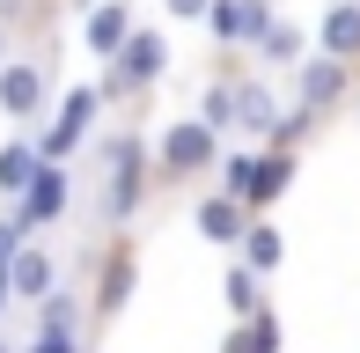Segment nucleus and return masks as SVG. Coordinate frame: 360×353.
<instances>
[{
    "mask_svg": "<svg viewBox=\"0 0 360 353\" xmlns=\"http://www.w3.org/2000/svg\"><path fill=\"white\" fill-rule=\"evenodd\" d=\"M280 191H287V155H236V162H228V199L265 206V199H280Z\"/></svg>",
    "mask_w": 360,
    "mask_h": 353,
    "instance_id": "f257e3e1",
    "label": "nucleus"
},
{
    "mask_svg": "<svg viewBox=\"0 0 360 353\" xmlns=\"http://www.w3.org/2000/svg\"><path fill=\"white\" fill-rule=\"evenodd\" d=\"M110 59H118L110 89H147V82H162V67H169V44H162L155 30H125V44Z\"/></svg>",
    "mask_w": 360,
    "mask_h": 353,
    "instance_id": "f03ea898",
    "label": "nucleus"
},
{
    "mask_svg": "<svg viewBox=\"0 0 360 353\" xmlns=\"http://www.w3.org/2000/svg\"><path fill=\"white\" fill-rule=\"evenodd\" d=\"M162 162H169V176H191V169H214V125L206 118H184L162 133Z\"/></svg>",
    "mask_w": 360,
    "mask_h": 353,
    "instance_id": "7ed1b4c3",
    "label": "nucleus"
},
{
    "mask_svg": "<svg viewBox=\"0 0 360 353\" xmlns=\"http://www.w3.org/2000/svg\"><path fill=\"white\" fill-rule=\"evenodd\" d=\"M96 103H103L96 89H74L67 103H59V125H52V133L37 140V155H44V162H59L67 148H81V133H89V118H96Z\"/></svg>",
    "mask_w": 360,
    "mask_h": 353,
    "instance_id": "20e7f679",
    "label": "nucleus"
},
{
    "mask_svg": "<svg viewBox=\"0 0 360 353\" xmlns=\"http://www.w3.org/2000/svg\"><path fill=\"white\" fill-rule=\"evenodd\" d=\"M37 103H44V67L37 59L0 67V110H8V118H37Z\"/></svg>",
    "mask_w": 360,
    "mask_h": 353,
    "instance_id": "39448f33",
    "label": "nucleus"
},
{
    "mask_svg": "<svg viewBox=\"0 0 360 353\" xmlns=\"http://www.w3.org/2000/svg\"><path fill=\"white\" fill-rule=\"evenodd\" d=\"M125 206H140V140H110V199H103V214L118 221Z\"/></svg>",
    "mask_w": 360,
    "mask_h": 353,
    "instance_id": "423d86ee",
    "label": "nucleus"
},
{
    "mask_svg": "<svg viewBox=\"0 0 360 353\" xmlns=\"http://www.w3.org/2000/svg\"><path fill=\"white\" fill-rule=\"evenodd\" d=\"M59 206H67V169H59V162H37V176L22 184V229L52 221Z\"/></svg>",
    "mask_w": 360,
    "mask_h": 353,
    "instance_id": "0eeeda50",
    "label": "nucleus"
},
{
    "mask_svg": "<svg viewBox=\"0 0 360 353\" xmlns=\"http://www.w3.org/2000/svg\"><path fill=\"white\" fill-rule=\"evenodd\" d=\"M0 280H8L15 302H44V295H52V258H44V250H30V243H15V258H8Z\"/></svg>",
    "mask_w": 360,
    "mask_h": 353,
    "instance_id": "6e6552de",
    "label": "nucleus"
},
{
    "mask_svg": "<svg viewBox=\"0 0 360 353\" xmlns=\"http://www.w3.org/2000/svg\"><path fill=\"white\" fill-rule=\"evenodd\" d=\"M228 125H243V133H272V125H280V103H272V89H265V82L228 89Z\"/></svg>",
    "mask_w": 360,
    "mask_h": 353,
    "instance_id": "1a4fd4ad",
    "label": "nucleus"
},
{
    "mask_svg": "<svg viewBox=\"0 0 360 353\" xmlns=\"http://www.w3.org/2000/svg\"><path fill=\"white\" fill-rule=\"evenodd\" d=\"M338 96H346V59H331V52L309 59L302 67V110H331Z\"/></svg>",
    "mask_w": 360,
    "mask_h": 353,
    "instance_id": "9d476101",
    "label": "nucleus"
},
{
    "mask_svg": "<svg viewBox=\"0 0 360 353\" xmlns=\"http://www.w3.org/2000/svg\"><path fill=\"white\" fill-rule=\"evenodd\" d=\"M125 30H133V8H125V0H103V8H96L89 15V52H118V44H125Z\"/></svg>",
    "mask_w": 360,
    "mask_h": 353,
    "instance_id": "9b49d317",
    "label": "nucleus"
},
{
    "mask_svg": "<svg viewBox=\"0 0 360 353\" xmlns=\"http://www.w3.org/2000/svg\"><path fill=\"white\" fill-rule=\"evenodd\" d=\"M323 52H331V59L360 52V0H338V8L323 15Z\"/></svg>",
    "mask_w": 360,
    "mask_h": 353,
    "instance_id": "f8f14e48",
    "label": "nucleus"
},
{
    "mask_svg": "<svg viewBox=\"0 0 360 353\" xmlns=\"http://www.w3.org/2000/svg\"><path fill=\"white\" fill-rule=\"evenodd\" d=\"M37 162H44V155L30 148V140H8V148H0V191H8V199H22V184L37 176Z\"/></svg>",
    "mask_w": 360,
    "mask_h": 353,
    "instance_id": "ddd939ff",
    "label": "nucleus"
},
{
    "mask_svg": "<svg viewBox=\"0 0 360 353\" xmlns=\"http://www.w3.org/2000/svg\"><path fill=\"white\" fill-rule=\"evenodd\" d=\"M199 229L214 236V243H236V236H243V199H228V191H221V199H206V206H199Z\"/></svg>",
    "mask_w": 360,
    "mask_h": 353,
    "instance_id": "4468645a",
    "label": "nucleus"
},
{
    "mask_svg": "<svg viewBox=\"0 0 360 353\" xmlns=\"http://www.w3.org/2000/svg\"><path fill=\"white\" fill-rule=\"evenodd\" d=\"M243 258H250V272H272L280 265V229H243Z\"/></svg>",
    "mask_w": 360,
    "mask_h": 353,
    "instance_id": "2eb2a0df",
    "label": "nucleus"
},
{
    "mask_svg": "<svg viewBox=\"0 0 360 353\" xmlns=\"http://www.w3.org/2000/svg\"><path fill=\"white\" fill-rule=\"evenodd\" d=\"M257 52H265V59H272V67H287V59H294V52H302V30H287V23H272V30H265V37H257Z\"/></svg>",
    "mask_w": 360,
    "mask_h": 353,
    "instance_id": "dca6fc26",
    "label": "nucleus"
},
{
    "mask_svg": "<svg viewBox=\"0 0 360 353\" xmlns=\"http://www.w3.org/2000/svg\"><path fill=\"white\" fill-rule=\"evenodd\" d=\"M228 309H236V316H257V272L250 265L228 272Z\"/></svg>",
    "mask_w": 360,
    "mask_h": 353,
    "instance_id": "f3484780",
    "label": "nucleus"
},
{
    "mask_svg": "<svg viewBox=\"0 0 360 353\" xmlns=\"http://www.w3.org/2000/svg\"><path fill=\"white\" fill-rule=\"evenodd\" d=\"M243 8H250V0H214V37H228V44H243Z\"/></svg>",
    "mask_w": 360,
    "mask_h": 353,
    "instance_id": "a211bd4d",
    "label": "nucleus"
},
{
    "mask_svg": "<svg viewBox=\"0 0 360 353\" xmlns=\"http://www.w3.org/2000/svg\"><path fill=\"white\" fill-rule=\"evenodd\" d=\"M74 316L81 309H74L67 295H44V331H74Z\"/></svg>",
    "mask_w": 360,
    "mask_h": 353,
    "instance_id": "6ab92c4d",
    "label": "nucleus"
},
{
    "mask_svg": "<svg viewBox=\"0 0 360 353\" xmlns=\"http://www.w3.org/2000/svg\"><path fill=\"white\" fill-rule=\"evenodd\" d=\"M15 243H22V214H15V221H0V272H8V258H15Z\"/></svg>",
    "mask_w": 360,
    "mask_h": 353,
    "instance_id": "aec40b11",
    "label": "nucleus"
},
{
    "mask_svg": "<svg viewBox=\"0 0 360 353\" xmlns=\"http://www.w3.org/2000/svg\"><path fill=\"white\" fill-rule=\"evenodd\" d=\"M162 8H169V15H176V23H199V15H206V8H214V0H162Z\"/></svg>",
    "mask_w": 360,
    "mask_h": 353,
    "instance_id": "412c9836",
    "label": "nucleus"
},
{
    "mask_svg": "<svg viewBox=\"0 0 360 353\" xmlns=\"http://www.w3.org/2000/svg\"><path fill=\"white\" fill-rule=\"evenodd\" d=\"M30 353H74V331H44V339L30 346Z\"/></svg>",
    "mask_w": 360,
    "mask_h": 353,
    "instance_id": "4be33fe9",
    "label": "nucleus"
},
{
    "mask_svg": "<svg viewBox=\"0 0 360 353\" xmlns=\"http://www.w3.org/2000/svg\"><path fill=\"white\" fill-rule=\"evenodd\" d=\"M0 309H8V280H0Z\"/></svg>",
    "mask_w": 360,
    "mask_h": 353,
    "instance_id": "5701e85b",
    "label": "nucleus"
},
{
    "mask_svg": "<svg viewBox=\"0 0 360 353\" xmlns=\"http://www.w3.org/2000/svg\"><path fill=\"white\" fill-rule=\"evenodd\" d=\"M0 52H8V30H0Z\"/></svg>",
    "mask_w": 360,
    "mask_h": 353,
    "instance_id": "b1692460",
    "label": "nucleus"
},
{
    "mask_svg": "<svg viewBox=\"0 0 360 353\" xmlns=\"http://www.w3.org/2000/svg\"><path fill=\"white\" fill-rule=\"evenodd\" d=\"M0 353H8V346H0Z\"/></svg>",
    "mask_w": 360,
    "mask_h": 353,
    "instance_id": "393cba45",
    "label": "nucleus"
}]
</instances>
